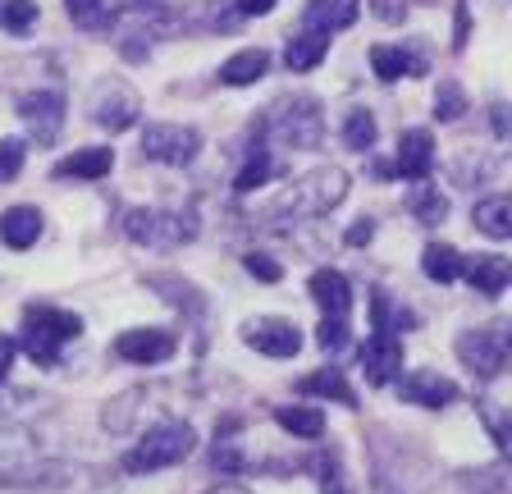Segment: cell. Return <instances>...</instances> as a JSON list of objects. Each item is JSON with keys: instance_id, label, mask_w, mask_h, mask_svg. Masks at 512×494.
Masks as SVG:
<instances>
[{"instance_id": "6da1fadb", "label": "cell", "mask_w": 512, "mask_h": 494, "mask_svg": "<svg viewBox=\"0 0 512 494\" xmlns=\"http://www.w3.org/2000/svg\"><path fill=\"white\" fill-rule=\"evenodd\" d=\"M78 334H83V316L60 312L51 302H32L28 312H23V334L14 344H23V353L37 366H55L64 344H74Z\"/></svg>"}, {"instance_id": "7a4b0ae2", "label": "cell", "mask_w": 512, "mask_h": 494, "mask_svg": "<svg viewBox=\"0 0 512 494\" xmlns=\"http://www.w3.org/2000/svg\"><path fill=\"white\" fill-rule=\"evenodd\" d=\"M266 133L279 142V147L293 151H311L320 138H325V110H320L316 97H279L275 106L266 110Z\"/></svg>"}, {"instance_id": "3957f363", "label": "cell", "mask_w": 512, "mask_h": 494, "mask_svg": "<svg viewBox=\"0 0 512 494\" xmlns=\"http://www.w3.org/2000/svg\"><path fill=\"white\" fill-rule=\"evenodd\" d=\"M343 197H348V174H343L339 165H320V170L288 183L284 202H279V215H298V220L325 215V211H334Z\"/></svg>"}, {"instance_id": "277c9868", "label": "cell", "mask_w": 512, "mask_h": 494, "mask_svg": "<svg viewBox=\"0 0 512 494\" xmlns=\"http://www.w3.org/2000/svg\"><path fill=\"white\" fill-rule=\"evenodd\" d=\"M197 449V430L188 421H160L138 440V449L124 458L128 472H160V467H174L188 453Z\"/></svg>"}, {"instance_id": "5b68a950", "label": "cell", "mask_w": 512, "mask_h": 494, "mask_svg": "<svg viewBox=\"0 0 512 494\" xmlns=\"http://www.w3.org/2000/svg\"><path fill=\"white\" fill-rule=\"evenodd\" d=\"M87 119L101 124L106 133H124L142 119V101L124 78H101V83L92 87V97H87Z\"/></svg>"}, {"instance_id": "8992f818", "label": "cell", "mask_w": 512, "mask_h": 494, "mask_svg": "<svg viewBox=\"0 0 512 494\" xmlns=\"http://www.w3.org/2000/svg\"><path fill=\"white\" fill-rule=\"evenodd\" d=\"M124 234L142 247L170 252V247L188 243L197 229H192V215H183V211H128L124 215Z\"/></svg>"}, {"instance_id": "52a82bcc", "label": "cell", "mask_w": 512, "mask_h": 494, "mask_svg": "<svg viewBox=\"0 0 512 494\" xmlns=\"http://www.w3.org/2000/svg\"><path fill=\"white\" fill-rule=\"evenodd\" d=\"M202 151V133L192 124H170V119H151L142 129V156L160 165H188Z\"/></svg>"}, {"instance_id": "ba28073f", "label": "cell", "mask_w": 512, "mask_h": 494, "mask_svg": "<svg viewBox=\"0 0 512 494\" xmlns=\"http://www.w3.org/2000/svg\"><path fill=\"white\" fill-rule=\"evenodd\" d=\"M508 325H494V330H467L458 334V357L476 371V376H499L503 362H508Z\"/></svg>"}, {"instance_id": "9c48e42d", "label": "cell", "mask_w": 512, "mask_h": 494, "mask_svg": "<svg viewBox=\"0 0 512 494\" xmlns=\"http://www.w3.org/2000/svg\"><path fill=\"white\" fill-rule=\"evenodd\" d=\"M243 344L266 357H298L302 330L284 316H256V321H243Z\"/></svg>"}, {"instance_id": "30bf717a", "label": "cell", "mask_w": 512, "mask_h": 494, "mask_svg": "<svg viewBox=\"0 0 512 494\" xmlns=\"http://www.w3.org/2000/svg\"><path fill=\"white\" fill-rule=\"evenodd\" d=\"M19 119L28 124V133L37 142H55L64 129V92H55V87L28 92V97L19 101Z\"/></svg>"}, {"instance_id": "8fae6325", "label": "cell", "mask_w": 512, "mask_h": 494, "mask_svg": "<svg viewBox=\"0 0 512 494\" xmlns=\"http://www.w3.org/2000/svg\"><path fill=\"white\" fill-rule=\"evenodd\" d=\"M371 69L380 83H398L403 74H426L430 69V42H407V46H371Z\"/></svg>"}, {"instance_id": "7c38bea8", "label": "cell", "mask_w": 512, "mask_h": 494, "mask_svg": "<svg viewBox=\"0 0 512 494\" xmlns=\"http://www.w3.org/2000/svg\"><path fill=\"white\" fill-rule=\"evenodd\" d=\"M115 353L124 362H138V366H156V362H170L179 353V339L170 330H124L115 339Z\"/></svg>"}, {"instance_id": "4fadbf2b", "label": "cell", "mask_w": 512, "mask_h": 494, "mask_svg": "<svg viewBox=\"0 0 512 494\" xmlns=\"http://www.w3.org/2000/svg\"><path fill=\"white\" fill-rule=\"evenodd\" d=\"M435 133L430 129H407L403 138H398V156H394V174H403V179L421 183L430 170H435Z\"/></svg>"}, {"instance_id": "5bb4252c", "label": "cell", "mask_w": 512, "mask_h": 494, "mask_svg": "<svg viewBox=\"0 0 512 494\" xmlns=\"http://www.w3.org/2000/svg\"><path fill=\"white\" fill-rule=\"evenodd\" d=\"M362 366H366V376H371V385H389L394 376H403V339L375 330L362 344Z\"/></svg>"}, {"instance_id": "9a60e30c", "label": "cell", "mask_w": 512, "mask_h": 494, "mask_svg": "<svg viewBox=\"0 0 512 494\" xmlns=\"http://www.w3.org/2000/svg\"><path fill=\"white\" fill-rule=\"evenodd\" d=\"M398 394L407 398V403H421V408H448L453 398H458V385L444 376H435V371H416V376L398 380Z\"/></svg>"}, {"instance_id": "2e32d148", "label": "cell", "mask_w": 512, "mask_h": 494, "mask_svg": "<svg viewBox=\"0 0 512 494\" xmlns=\"http://www.w3.org/2000/svg\"><path fill=\"white\" fill-rule=\"evenodd\" d=\"M46 220L37 206H10V211L0 215V243L14 247V252H23V247H32L37 238H42Z\"/></svg>"}, {"instance_id": "e0dca14e", "label": "cell", "mask_w": 512, "mask_h": 494, "mask_svg": "<svg viewBox=\"0 0 512 494\" xmlns=\"http://www.w3.org/2000/svg\"><path fill=\"white\" fill-rule=\"evenodd\" d=\"M357 14H362V5H357V0H311L302 19H307L311 33H325V37H330V33H343V28H352V23H357Z\"/></svg>"}, {"instance_id": "ac0fdd59", "label": "cell", "mask_w": 512, "mask_h": 494, "mask_svg": "<svg viewBox=\"0 0 512 494\" xmlns=\"http://www.w3.org/2000/svg\"><path fill=\"white\" fill-rule=\"evenodd\" d=\"M462 280H471V289H480L485 298H499L512 280V266L503 257H462Z\"/></svg>"}, {"instance_id": "d6986e66", "label": "cell", "mask_w": 512, "mask_h": 494, "mask_svg": "<svg viewBox=\"0 0 512 494\" xmlns=\"http://www.w3.org/2000/svg\"><path fill=\"white\" fill-rule=\"evenodd\" d=\"M110 170H115V151L110 147H83V151H74L69 161L55 165L60 179H106Z\"/></svg>"}, {"instance_id": "ffe728a7", "label": "cell", "mask_w": 512, "mask_h": 494, "mask_svg": "<svg viewBox=\"0 0 512 494\" xmlns=\"http://www.w3.org/2000/svg\"><path fill=\"white\" fill-rule=\"evenodd\" d=\"M311 298L325 307V316H343L352 307V289L339 270H316L311 275Z\"/></svg>"}, {"instance_id": "44dd1931", "label": "cell", "mask_w": 512, "mask_h": 494, "mask_svg": "<svg viewBox=\"0 0 512 494\" xmlns=\"http://www.w3.org/2000/svg\"><path fill=\"white\" fill-rule=\"evenodd\" d=\"M330 55V37L325 33H298V37H288V51H284V65L293 69V74H307V69H316L320 60Z\"/></svg>"}, {"instance_id": "7402d4cb", "label": "cell", "mask_w": 512, "mask_h": 494, "mask_svg": "<svg viewBox=\"0 0 512 494\" xmlns=\"http://www.w3.org/2000/svg\"><path fill=\"white\" fill-rule=\"evenodd\" d=\"M270 69V55L261 51V46H252V51H238V55H229L220 65V83L224 87H247V83H256V78Z\"/></svg>"}, {"instance_id": "603a6c76", "label": "cell", "mask_w": 512, "mask_h": 494, "mask_svg": "<svg viewBox=\"0 0 512 494\" xmlns=\"http://www.w3.org/2000/svg\"><path fill=\"white\" fill-rule=\"evenodd\" d=\"M471 220H476L480 234H490V238H508V234H512V202H508L503 193H494V197H485V202H476Z\"/></svg>"}, {"instance_id": "cb8c5ba5", "label": "cell", "mask_w": 512, "mask_h": 494, "mask_svg": "<svg viewBox=\"0 0 512 494\" xmlns=\"http://www.w3.org/2000/svg\"><path fill=\"white\" fill-rule=\"evenodd\" d=\"M421 270H426V280H435V284H453V280H462V257H458V247L430 243L426 252H421Z\"/></svg>"}, {"instance_id": "d4e9b609", "label": "cell", "mask_w": 512, "mask_h": 494, "mask_svg": "<svg viewBox=\"0 0 512 494\" xmlns=\"http://www.w3.org/2000/svg\"><path fill=\"white\" fill-rule=\"evenodd\" d=\"M270 174H275V156H270L266 147H252L243 170L234 174V193H256V188H266Z\"/></svg>"}, {"instance_id": "484cf974", "label": "cell", "mask_w": 512, "mask_h": 494, "mask_svg": "<svg viewBox=\"0 0 512 494\" xmlns=\"http://www.w3.org/2000/svg\"><path fill=\"white\" fill-rule=\"evenodd\" d=\"M69 19L83 33H106L115 23V0H69Z\"/></svg>"}, {"instance_id": "4316f807", "label": "cell", "mask_w": 512, "mask_h": 494, "mask_svg": "<svg viewBox=\"0 0 512 494\" xmlns=\"http://www.w3.org/2000/svg\"><path fill=\"white\" fill-rule=\"evenodd\" d=\"M371 321H375V330H380V334H394V339H398L403 330H412V325H416V316L407 312V307H398L394 298L375 293V298H371Z\"/></svg>"}, {"instance_id": "83f0119b", "label": "cell", "mask_w": 512, "mask_h": 494, "mask_svg": "<svg viewBox=\"0 0 512 494\" xmlns=\"http://www.w3.org/2000/svg\"><path fill=\"white\" fill-rule=\"evenodd\" d=\"M302 394H320V398H334V403H343V408H357V394L348 389V380L339 376V371H311L307 380H302Z\"/></svg>"}, {"instance_id": "f1b7e54d", "label": "cell", "mask_w": 512, "mask_h": 494, "mask_svg": "<svg viewBox=\"0 0 512 494\" xmlns=\"http://www.w3.org/2000/svg\"><path fill=\"white\" fill-rule=\"evenodd\" d=\"M275 421L298 440H320L325 435V417L316 408H275Z\"/></svg>"}, {"instance_id": "f546056e", "label": "cell", "mask_w": 512, "mask_h": 494, "mask_svg": "<svg viewBox=\"0 0 512 494\" xmlns=\"http://www.w3.org/2000/svg\"><path fill=\"white\" fill-rule=\"evenodd\" d=\"M375 138H380V124H375L371 110H352V115L343 119V142H348L352 151H371Z\"/></svg>"}, {"instance_id": "4dcf8cb0", "label": "cell", "mask_w": 512, "mask_h": 494, "mask_svg": "<svg viewBox=\"0 0 512 494\" xmlns=\"http://www.w3.org/2000/svg\"><path fill=\"white\" fill-rule=\"evenodd\" d=\"M0 28L14 37L37 28V0H0Z\"/></svg>"}, {"instance_id": "1f68e13d", "label": "cell", "mask_w": 512, "mask_h": 494, "mask_svg": "<svg viewBox=\"0 0 512 494\" xmlns=\"http://www.w3.org/2000/svg\"><path fill=\"white\" fill-rule=\"evenodd\" d=\"M467 115V92H462V83H453V78H444V83L435 87V119L439 124H453V119Z\"/></svg>"}, {"instance_id": "d6a6232c", "label": "cell", "mask_w": 512, "mask_h": 494, "mask_svg": "<svg viewBox=\"0 0 512 494\" xmlns=\"http://www.w3.org/2000/svg\"><path fill=\"white\" fill-rule=\"evenodd\" d=\"M407 211H412L421 225H439L448 215V202L435 193V188H416V193H407Z\"/></svg>"}, {"instance_id": "836d02e7", "label": "cell", "mask_w": 512, "mask_h": 494, "mask_svg": "<svg viewBox=\"0 0 512 494\" xmlns=\"http://www.w3.org/2000/svg\"><path fill=\"white\" fill-rule=\"evenodd\" d=\"M243 266H247V275H252V280H261V284H279V280H284V266H279L275 257H266V252H247Z\"/></svg>"}, {"instance_id": "e575fe53", "label": "cell", "mask_w": 512, "mask_h": 494, "mask_svg": "<svg viewBox=\"0 0 512 494\" xmlns=\"http://www.w3.org/2000/svg\"><path fill=\"white\" fill-rule=\"evenodd\" d=\"M316 339H320L325 353H343V348H348V325H343V316H325L320 330H316Z\"/></svg>"}, {"instance_id": "d590c367", "label": "cell", "mask_w": 512, "mask_h": 494, "mask_svg": "<svg viewBox=\"0 0 512 494\" xmlns=\"http://www.w3.org/2000/svg\"><path fill=\"white\" fill-rule=\"evenodd\" d=\"M23 170V142L19 138H0V183L14 179Z\"/></svg>"}, {"instance_id": "8d00e7d4", "label": "cell", "mask_w": 512, "mask_h": 494, "mask_svg": "<svg viewBox=\"0 0 512 494\" xmlns=\"http://www.w3.org/2000/svg\"><path fill=\"white\" fill-rule=\"evenodd\" d=\"M320 494H348L343 472H339V458H325V467H320Z\"/></svg>"}, {"instance_id": "74e56055", "label": "cell", "mask_w": 512, "mask_h": 494, "mask_svg": "<svg viewBox=\"0 0 512 494\" xmlns=\"http://www.w3.org/2000/svg\"><path fill=\"white\" fill-rule=\"evenodd\" d=\"M371 238H375V220H371V215H362V220H352V229H348V238H343V243L362 247V243H371Z\"/></svg>"}, {"instance_id": "f35d334b", "label": "cell", "mask_w": 512, "mask_h": 494, "mask_svg": "<svg viewBox=\"0 0 512 494\" xmlns=\"http://www.w3.org/2000/svg\"><path fill=\"white\" fill-rule=\"evenodd\" d=\"M279 0H234V10H238V19H261V14H270Z\"/></svg>"}, {"instance_id": "ab89813d", "label": "cell", "mask_w": 512, "mask_h": 494, "mask_svg": "<svg viewBox=\"0 0 512 494\" xmlns=\"http://www.w3.org/2000/svg\"><path fill=\"white\" fill-rule=\"evenodd\" d=\"M14 353H19V344H14L10 334H0V380L10 376V366H14Z\"/></svg>"}, {"instance_id": "60d3db41", "label": "cell", "mask_w": 512, "mask_h": 494, "mask_svg": "<svg viewBox=\"0 0 512 494\" xmlns=\"http://www.w3.org/2000/svg\"><path fill=\"white\" fill-rule=\"evenodd\" d=\"M398 5H403V0H375V14H380L384 23H398L407 14V10H398Z\"/></svg>"}, {"instance_id": "b9f144b4", "label": "cell", "mask_w": 512, "mask_h": 494, "mask_svg": "<svg viewBox=\"0 0 512 494\" xmlns=\"http://www.w3.org/2000/svg\"><path fill=\"white\" fill-rule=\"evenodd\" d=\"M490 124L499 138H508V106H490Z\"/></svg>"}, {"instance_id": "7bdbcfd3", "label": "cell", "mask_w": 512, "mask_h": 494, "mask_svg": "<svg viewBox=\"0 0 512 494\" xmlns=\"http://www.w3.org/2000/svg\"><path fill=\"white\" fill-rule=\"evenodd\" d=\"M124 60H133V65H138V60H147V51H142V37H128V42H124Z\"/></svg>"}, {"instance_id": "ee69618b", "label": "cell", "mask_w": 512, "mask_h": 494, "mask_svg": "<svg viewBox=\"0 0 512 494\" xmlns=\"http://www.w3.org/2000/svg\"><path fill=\"white\" fill-rule=\"evenodd\" d=\"M211 494H247V490H238V485H220V490H211Z\"/></svg>"}, {"instance_id": "f6af8a7d", "label": "cell", "mask_w": 512, "mask_h": 494, "mask_svg": "<svg viewBox=\"0 0 512 494\" xmlns=\"http://www.w3.org/2000/svg\"><path fill=\"white\" fill-rule=\"evenodd\" d=\"M128 5H138V10H142V5H147V10H151V0H128Z\"/></svg>"}]
</instances>
